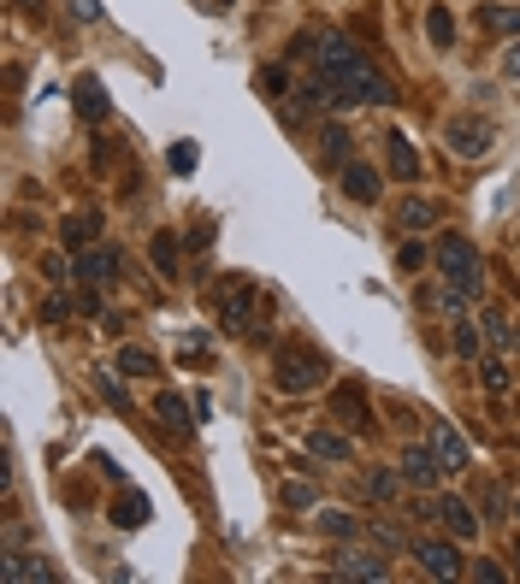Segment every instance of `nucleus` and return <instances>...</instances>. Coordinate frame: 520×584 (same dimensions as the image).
Masks as SVG:
<instances>
[{
	"label": "nucleus",
	"instance_id": "6",
	"mask_svg": "<svg viewBox=\"0 0 520 584\" xmlns=\"http://www.w3.org/2000/svg\"><path fill=\"white\" fill-rule=\"evenodd\" d=\"M402 485H414V490H432L444 478V466H438V455H432V443H414V449H402Z\"/></svg>",
	"mask_w": 520,
	"mask_h": 584
},
{
	"label": "nucleus",
	"instance_id": "12",
	"mask_svg": "<svg viewBox=\"0 0 520 584\" xmlns=\"http://www.w3.org/2000/svg\"><path fill=\"white\" fill-rule=\"evenodd\" d=\"M338 178H343V195L361 201V207H373V201L385 195L379 171H373V166H361V159H350V166H338Z\"/></svg>",
	"mask_w": 520,
	"mask_h": 584
},
{
	"label": "nucleus",
	"instance_id": "9",
	"mask_svg": "<svg viewBox=\"0 0 520 584\" xmlns=\"http://www.w3.org/2000/svg\"><path fill=\"white\" fill-rule=\"evenodd\" d=\"M473 24H480L485 36H509V41H520V0H491V7L473 12Z\"/></svg>",
	"mask_w": 520,
	"mask_h": 584
},
{
	"label": "nucleus",
	"instance_id": "33",
	"mask_svg": "<svg viewBox=\"0 0 520 584\" xmlns=\"http://www.w3.org/2000/svg\"><path fill=\"white\" fill-rule=\"evenodd\" d=\"M42 272H48V284H71V277H66V260H60V254H48V260H42Z\"/></svg>",
	"mask_w": 520,
	"mask_h": 584
},
{
	"label": "nucleus",
	"instance_id": "36",
	"mask_svg": "<svg viewBox=\"0 0 520 584\" xmlns=\"http://www.w3.org/2000/svg\"><path fill=\"white\" fill-rule=\"evenodd\" d=\"M78 7V19H101V0H71Z\"/></svg>",
	"mask_w": 520,
	"mask_h": 584
},
{
	"label": "nucleus",
	"instance_id": "17",
	"mask_svg": "<svg viewBox=\"0 0 520 584\" xmlns=\"http://www.w3.org/2000/svg\"><path fill=\"white\" fill-rule=\"evenodd\" d=\"M0 579L7 584H36V579H54V567L42 561V555H7V561H0Z\"/></svg>",
	"mask_w": 520,
	"mask_h": 584
},
{
	"label": "nucleus",
	"instance_id": "10",
	"mask_svg": "<svg viewBox=\"0 0 520 584\" xmlns=\"http://www.w3.org/2000/svg\"><path fill=\"white\" fill-rule=\"evenodd\" d=\"M255 308H260L255 284H231V296L220 301V325L225 331H249L255 325Z\"/></svg>",
	"mask_w": 520,
	"mask_h": 584
},
{
	"label": "nucleus",
	"instance_id": "27",
	"mask_svg": "<svg viewBox=\"0 0 520 584\" xmlns=\"http://www.w3.org/2000/svg\"><path fill=\"white\" fill-rule=\"evenodd\" d=\"M154 414H161L172 431H184V426H190V414H184V402H178V396H161V402H154Z\"/></svg>",
	"mask_w": 520,
	"mask_h": 584
},
{
	"label": "nucleus",
	"instance_id": "22",
	"mask_svg": "<svg viewBox=\"0 0 520 584\" xmlns=\"http://www.w3.org/2000/svg\"><path fill=\"white\" fill-rule=\"evenodd\" d=\"M78 112H83V119H107V95H101L95 78L78 83Z\"/></svg>",
	"mask_w": 520,
	"mask_h": 584
},
{
	"label": "nucleus",
	"instance_id": "21",
	"mask_svg": "<svg viewBox=\"0 0 520 584\" xmlns=\"http://www.w3.org/2000/svg\"><path fill=\"white\" fill-rule=\"evenodd\" d=\"M320 154H326V166H350V130H343V124H326Z\"/></svg>",
	"mask_w": 520,
	"mask_h": 584
},
{
	"label": "nucleus",
	"instance_id": "4",
	"mask_svg": "<svg viewBox=\"0 0 520 584\" xmlns=\"http://www.w3.org/2000/svg\"><path fill=\"white\" fill-rule=\"evenodd\" d=\"M491 136H497L491 119H450V124H444V142H450L456 159H485L491 154Z\"/></svg>",
	"mask_w": 520,
	"mask_h": 584
},
{
	"label": "nucleus",
	"instance_id": "28",
	"mask_svg": "<svg viewBox=\"0 0 520 584\" xmlns=\"http://www.w3.org/2000/svg\"><path fill=\"white\" fill-rule=\"evenodd\" d=\"M113 520H119V525H142V520H149V502H142V496H125Z\"/></svg>",
	"mask_w": 520,
	"mask_h": 584
},
{
	"label": "nucleus",
	"instance_id": "13",
	"mask_svg": "<svg viewBox=\"0 0 520 584\" xmlns=\"http://www.w3.org/2000/svg\"><path fill=\"white\" fill-rule=\"evenodd\" d=\"M432 514L444 520V532H450L456 544H461V537H480V514H473L461 496H444V502H432Z\"/></svg>",
	"mask_w": 520,
	"mask_h": 584
},
{
	"label": "nucleus",
	"instance_id": "18",
	"mask_svg": "<svg viewBox=\"0 0 520 584\" xmlns=\"http://www.w3.org/2000/svg\"><path fill=\"white\" fill-rule=\"evenodd\" d=\"M60 237H66V248H78V254H83V248H90V242L101 237V213H71Z\"/></svg>",
	"mask_w": 520,
	"mask_h": 584
},
{
	"label": "nucleus",
	"instance_id": "20",
	"mask_svg": "<svg viewBox=\"0 0 520 584\" xmlns=\"http://www.w3.org/2000/svg\"><path fill=\"white\" fill-rule=\"evenodd\" d=\"M432 218H438V207L421 201V195H409V201L397 207V225H402V230H421V225H432Z\"/></svg>",
	"mask_w": 520,
	"mask_h": 584
},
{
	"label": "nucleus",
	"instance_id": "11",
	"mask_svg": "<svg viewBox=\"0 0 520 584\" xmlns=\"http://www.w3.org/2000/svg\"><path fill=\"white\" fill-rule=\"evenodd\" d=\"M432 455H438L444 473H468V437L438 419V426H432Z\"/></svg>",
	"mask_w": 520,
	"mask_h": 584
},
{
	"label": "nucleus",
	"instance_id": "2",
	"mask_svg": "<svg viewBox=\"0 0 520 584\" xmlns=\"http://www.w3.org/2000/svg\"><path fill=\"white\" fill-rule=\"evenodd\" d=\"M326 372H331V360L320 355V348H308V343L279 348V360H272V384H279L284 396H302V390H320V384H326Z\"/></svg>",
	"mask_w": 520,
	"mask_h": 584
},
{
	"label": "nucleus",
	"instance_id": "35",
	"mask_svg": "<svg viewBox=\"0 0 520 584\" xmlns=\"http://www.w3.org/2000/svg\"><path fill=\"white\" fill-rule=\"evenodd\" d=\"M503 78H520V48L503 53Z\"/></svg>",
	"mask_w": 520,
	"mask_h": 584
},
{
	"label": "nucleus",
	"instance_id": "31",
	"mask_svg": "<svg viewBox=\"0 0 520 584\" xmlns=\"http://www.w3.org/2000/svg\"><path fill=\"white\" fill-rule=\"evenodd\" d=\"M397 478H402V473H397ZM397 478H390V473H373L367 490H373V496H397Z\"/></svg>",
	"mask_w": 520,
	"mask_h": 584
},
{
	"label": "nucleus",
	"instance_id": "34",
	"mask_svg": "<svg viewBox=\"0 0 520 584\" xmlns=\"http://www.w3.org/2000/svg\"><path fill=\"white\" fill-rule=\"evenodd\" d=\"M473 579H485V584H503V567H497V561H480V567H473Z\"/></svg>",
	"mask_w": 520,
	"mask_h": 584
},
{
	"label": "nucleus",
	"instance_id": "30",
	"mask_svg": "<svg viewBox=\"0 0 520 584\" xmlns=\"http://www.w3.org/2000/svg\"><path fill=\"white\" fill-rule=\"evenodd\" d=\"M397 260H402V272H421V266H426V248H421V242H402Z\"/></svg>",
	"mask_w": 520,
	"mask_h": 584
},
{
	"label": "nucleus",
	"instance_id": "5",
	"mask_svg": "<svg viewBox=\"0 0 520 584\" xmlns=\"http://www.w3.org/2000/svg\"><path fill=\"white\" fill-rule=\"evenodd\" d=\"M414 561H421L426 579H461V549H456V537H421V544H414Z\"/></svg>",
	"mask_w": 520,
	"mask_h": 584
},
{
	"label": "nucleus",
	"instance_id": "14",
	"mask_svg": "<svg viewBox=\"0 0 520 584\" xmlns=\"http://www.w3.org/2000/svg\"><path fill=\"white\" fill-rule=\"evenodd\" d=\"M125 260L113 254V248H83L78 254V284H113V272H119Z\"/></svg>",
	"mask_w": 520,
	"mask_h": 584
},
{
	"label": "nucleus",
	"instance_id": "7",
	"mask_svg": "<svg viewBox=\"0 0 520 584\" xmlns=\"http://www.w3.org/2000/svg\"><path fill=\"white\" fill-rule=\"evenodd\" d=\"M355 60H361V48L350 36H314V65H320L326 78H343Z\"/></svg>",
	"mask_w": 520,
	"mask_h": 584
},
{
	"label": "nucleus",
	"instance_id": "3",
	"mask_svg": "<svg viewBox=\"0 0 520 584\" xmlns=\"http://www.w3.org/2000/svg\"><path fill=\"white\" fill-rule=\"evenodd\" d=\"M331 83H338L343 100H361V107H390V100H397L390 78H385V71H373L367 60H355L350 71H343V78H331Z\"/></svg>",
	"mask_w": 520,
	"mask_h": 584
},
{
	"label": "nucleus",
	"instance_id": "32",
	"mask_svg": "<svg viewBox=\"0 0 520 584\" xmlns=\"http://www.w3.org/2000/svg\"><path fill=\"white\" fill-rule=\"evenodd\" d=\"M196 166V148L190 142H178V148H172V171H190Z\"/></svg>",
	"mask_w": 520,
	"mask_h": 584
},
{
	"label": "nucleus",
	"instance_id": "19",
	"mask_svg": "<svg viewBox=\"0 0 520 584\" xmlns=\"http://www.w3.org/2000/svg\"><path fill=\"white\" fill-rule=\"evenodd\" d=\"M331 573H338V579H385V561H379V555H338Z\"/></svg>",
	"mask_w": 520,
	"mask_h": 584
},
{
	"label": "nucleus",
	"instance_id": "1",
	"mask_svg": "<svg viewBox=\"0 0 520 584\" xmlns=\"http://www.w3.org/2000/svg\"><path fill=\"white\" fill-rule=\"evenodd\" d=\"M438 277L450 289H461V296H480L485 289V266H480V248H473L468 237H461V230H444L438 237Z\"/></svg>",
	"mask_w": 520,
	"mask_h": 584
},
{
	"label": "nucleus",
	"instance_id": "23",
	"mask_svg": "<svg viewBox=\"0 0 520 584\" xmlns=\"http://www.w3.org/2000/svg\"><path fill=\"white\" fill-rule=\"evenodd\" d=\"M450 348H456L461 360H473V355H480V331L468 325V313H456V325H450Z\"/></svg>",
	"mask_w": 520,
	"mask_h": 584
},
{
	"label": "nucleus",
	"instance_id": "16",
	"mask_svg": "<svg viewBox=\"0 0 520 584\" xmlns=\"http://www.w3.org/2000/svg\"><path fill=\"white\" fill-rule=\"evenodd\" d=\"M308 449L320 461H331V466H350V455H355V443L343 431H331V426H320V431H308Z\"/></svg>",
	"mask_w": 520,
	"mask_h": 584
},
{
	"label": "nucleus",
	"instance_id": "38",
	"mask_svg": "<svg viewBox=\"0 0 520 584\" xmlns=\"http://www.w3.org/2000/svg\"><path fill=\"white\" fill-rule=\"evenodd\" d=\"M515 520H520V496H515Z\"/></svg>",
	"mask_w": 520,
	"mask_h": 584
},
{
	"label": "nucleus",
	"instance_id": "29",
	"mask_svg": "<svg viewBox=\"0 0 520 584\" xmlns=\"http://www.w3.org/2000/svg\"><path fill=\"white\" fill-rule=\"evenodd\" d=\"M485 390L491 396H509V367L503 360H485Z\"/></svg>",
	"mask_w": 520,
	"mask_h": 584
},
{
	"label": "nucleus",
	"instance_id": "25",
	"mask_svg": "<svg viewBox=\"0 0 520 584\" xmlns=\"http://www.w3.org/2000/svg\"><path fill=\"white\" fill-rule=\"evenodd\" d=\"M154 266H161V277H178V237L172 230L154 237Z\"/></svg>",
	"mask_w": 520,
	"mask_h": 584
},
{
	"label": "nucleus",
	"instance_id": "24",
	"mask_svg": "<svg viewBox=\"0 0 520 584\" xmlns=\"http://www.w3.org/2000/svg\"><path fill=\"white\" fill-rule=\"evenodd\" d=\"M426 31H432L438 48H456V19H450L444 7H426Z\"/></svg>",
	"mask_w": 520,
	"mask_h": 584
},
{
	"label": "nucleus",
	"instance_id": "26",
	"mask_svg": "<svg viewBox=\"0 0 520 584\" xmlns=\"http://www.w3.org/2000/svg\"><path fill=\"white\" fill-rule=\"evenodd\" d=\"M119 372L149 378V372H154V355H149V348H125V355H119Z\"/></svg>",
	"mask_w": 520,
	"mask_h": 584
},
{
	"label": "nucleus",
	"instance_id": "8",
	"mask_svg": "<svg viewBox=\"0 0 520 584\" xmlns=\"http://www.w3.org/2000/svg\"><path fill=\"white\" fill-rule=\"evenodd\" d=\"M385 159H390V178L397 183H421V148L402 130H385Z\"/></svg>",
	"mask_w": 520,
	"mask_h": 584
},
{
	"label": "nucleus",
	"instance_id": "15",
	"mask_svg": "<svg viewBox=\"0 0 520 584\" xmlns=\"http://www.w3.org/2000/svg\"><path fill=\"white\" fill-rule=\"evenodd\" d=\"M331 414L343 419V431H373V407L361 402V390H338V396H331Z\"/></svg>",
	"mask_w": 520,
	"mask_h": 584
},
{
	"label": "nucleus",
	"instance_id": "37",
	"mask_svg": "<svg viewBox=\"0 0 520 584\" xmlns=\"http://www.w3.org/2000/svg\"><path fill=\"white\" fill-rule=\"evenodd\" d=\"M515 573H520V549H515Z\"/></svg>",
	"mask_w": 520,
	"mask_h": 584
}]
</instances>
